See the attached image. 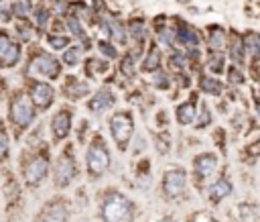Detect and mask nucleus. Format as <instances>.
<instances>
[{"mask_svg":"<svg viewBox=\"0 0 260 222\" xmlns=\"http://www.w3.org/2000/svg\"><path fill=\"white\" fill-rule=\"evenodd\" d=\"M134 204L120 191H112L102 202V220L104 222H134Z\"/></svg>","mask_w":260,"mask_h":222,"instance_id":"obj_1","label":"nucleus"},{"mask_svg":"<svg viewBox=\"0 0 260 222\" xmlns=\"http://www.w3.org/2000/svg\"><path fill=\"white\" fill-rule=\"evenodd\" d=\"M108 167H110V155H108L104 141L98 136V138H93V143L87 151V169H89L91 177H100Z\"/></svg>","mask_w":260,"mask_h":222,"instance_id":"obj_2","label":"nucleus"},{"mask_svg":"<svg viewBox=\"0 0 260 222\" xmlns=\"http://www.w3.org/2000/svg\"><path fill=\"white\" fill-rule=\"evenodd\" d=\"M132 128H134V122H132V116L126 114V112H118L110 118V132L114 136V141L118 143V147H126L130 136H132Z\"/></svg>","mask_w":260,"mask_h":222,"instance_id":"obj_3","label":"nucleus"},{"mask_svg":"<svg viewBox=\"0 0 260 222\" xmlns=\"http://www.w3.org/2000/svg\"><path fill=\"white\" fill-rule=\"evenodd\" d=\"M187 185V173L183 169H169L162 179V191L167 198H179L185 191Z\"/></svg>","mask_w":260,"mask_h":222,"instance_id":"obj_4","label":"nucleus"},{"mask_svg":"<svg viewBox=\"0 0 260 222\" xmlns=\"http://www.w3.org/2000/svg\"><path fill=\"white\" fill-rule=\"evenodd\" d=\"M69 220V206L63 200H53L49 202L43 212L39 214L37 222H67Z\"/></svg>","mask_w":260,"mask_h":222,"instance_id":"obj_5","label":"nucleus"},{"mask_svg":"<svg viewBox=\"0 0 260 222\" xmlns=\"http://www.w3.org/2000/svg\"><path fill=\"white\" fill-rule=\"evenodd\" d=\"M20 59V47L10 41L6 33H0V65L2 67H12Z\"/></svg>","mask_w":260,"mask_h":222,"instance_id":"obj_6","label":"nucleus"},{"mask_svg":"<svg viewBox=\"0 0 260 222\" xmlns=\"http://www.w3.org/2000/svg\"><path fill=\"white\" fill-rule=\"evenodd\" d=\"M73 175H75V165L69 157L63 155L55 165V183H57V187H67L71 183Z\"/></svg>","mask_w":260,"mask_h":222,"instance_id":"obj_7","label":"nucleus"},{"mask_svg":"<svg viewBox=\"0 0 260 222\" xmlns=\"http://www.w3.org/2000/svg\"><path fill=\"white\" fill-rule=\"evenodd\" d=\"M12 120L18 126H26L32 120V106L26 98H16L12 102Z\"/></svg>","mask_w":260,"mask_h":222,"instance_id":"obj_8","label":"nucleus"},{"mask_svg":"<svg viewBox=\"0 0 260 222\" xmlns=\"http://www.w3.org/2000/svg\"><path fill=\"white\" fill-rule=\"evenodd\" d=\"M30 71L43 73L47 77H55L59 73V63L49 55H39V57H35V61L30 65Z\"/></svg>","mask_w":260,"mask_h":222,"instance_id":"obj_9","label":"nucleus"},{"mask_svg":"<svg viewBox=\"0 0 260 222\" xmlns=\"http://www.w3.org/2000/svg\"><path fill=\"white\" fill-rule=\"evenodd\" d=\"M26 181H28V185H39L41 181H43V177L47 175V161L43 159V157H37V159H32L30 163H28V167H26Z\"/></svg>","mask_w":260,"mask_h":222,"instance_id":"obj_10","label":"nucleus"},{"mask_svg":"<svg viewBox=\"0 0 260 222\" xmlns=\"http://www.w3.org/2000/svg\"><path fill=\"white\" fill-rule=\"evenodd\" d=\"M215 167H217V157L211 155V153H203L195 159V173H197L199 179L209 177L215 171Z\"/></svg>","mask_w":260,"mask_h":222,"instance_id":"obj_11","label":"nucleus"},{"mask_svg":"<svg viewBox=\"0 0 260 222\" xmlns=\"http://www.w3.org/2000/svg\"><path fill=\"white\" fill-rule=\"evenodd\" d=\"M30 96H32V102H35L37 106L45 108V106H49V104L53 102L55 90H53L49 84H43V81H39V84H35V86H32V90H30Z\"/></svg>","mask_w":260,"mask_h":222,"instance_id":"obj_12","label":"nucleus"},{"mask_svg":"<svg viewBox=\"0 0 260 222\" xmlns=\"http://www.w3.org/2000/svg\"><path fill=\"white\" fill-rule=\"evenodd\" d=\"M232 189H234L232 181L225 179V177H221V179H217V181H213V183L209 185V200H211L213 204H219L221 200H225V198L232 193Z\"/></svg>","mask_w":260,"mask_h":222,"instance_id":"obj_13","label":"nucleus"},{"mask_svg":"<svg viewBox=\"0 0 260 222\" xmlns=\"http://www.w3.org/2000/svg\"><path fill=\"white\" fill-rule=\"evenodd\" d=\"M69 128H71V114L67 110H61L59 114H55V118H53V132H55V136H59V138L67 136Z\"/></svg>","mask_w":260,"mask_h":222,"instance_id":"obj_14","label":"nucleus"},{"mask_svg":"<svg viewBox=\"0 0 260 222\" xmlns=\"http://www.w3.org/2000/svg\"><path fill=\"white\" fill-rule=\"evenodd\" d=\"M242 43H244L246 53H250L252 57H260V35H258V33L246 31V33L242 35Z\"/></svg>","mask_w":260,"mask_h":222,"instance_id":"obj_15","label":"nucleus"},{"mask_svg":"<svg viewBox=\"0 0 260 222\" xmlns=\"http://www.w3.org/2000/svg\"><path fill=\"white\" fill-rule=\"evenodd\" d=\"M177 41H179L181 45H187V47H197V45H199L197 33H195L191 26H187V24H181V26L177 29Z\"/></svg>","mask_w":260,"mask_h":222,"instance_id":"obj_16","label":"nucleus"},{"mask_svg":"<svg viewBox=\"0 0 260 222\" xmlns=\"http://www.w3.org/2000/svg\"><path fill=\"white\" fill-rule=\"evenodd\" d=\"M244 53H246V49H244L242 37L234 35V37H232V45H230V57H232V61H234L236 65L244 63Z\"/></svg>","mask_w":260,"mask_h":222,"instance_id":"obj_17","label":"nucleus"},{"mask_svg":"<svg viewBox=\"0 0 260 222\" xmlns=\"http://www.w3.org/2000/svg\"><path fill=\"white\" fill-rule=\"evenodd\" d=\"M195 104L193 102H185V104H181L179 108H177V120L181 122V124H191L193 120H195Z\"/></svg>","mask_w":260,"mask_h":222,"instance_id":"obj_18","label":"nucleus"},{"mask_svg":"<svg viewBox=\"0 0 260 222\" xmlns=\"http://www.w3.org/2000/svg\"><path fill=\"white\" fill-rule=\"evenodd\" d=\"M225 45V31L221 26H211L209 29V47L211 51H219Z\"/></svg>","mask_w":260,"mask_h":222,"instance_id":"obj_19","label":"nucleus"},{"mask_svg":"<svg viewBox=\"0 0 260 222\" xmlns=\"http://www.w3.org/2000/svg\"><path fill=\"white\" fill-rule=\"evenodd\" d=\"M112 100H114V98H112V94H110L108 90H102V92H100V94L89 102V108H91L93 112H100V110L108 108V106L112 104Z\"/></svg>","mask_w":260,"mask_h":222,"instance_id":"obj_20","label":"nucleus"},{"mask_svg":"<svg viewBox=\"0 0 260 222\" xmlns=\"http://www.w3.org/2000/svg\"><path fill=\"white\" fill-rule=\"evenodd\" d=\"M65 92L69 94V98H81L83 94H87V84H83V81H79V79H75V77H71V81L65 86Z\"/></svg>","mask_w":260,"mask_h":222,"instance_id":"obj_21","label":"nucleus"},{"mask_svg":"<svg viewBox=\"0 0 260 222\" xmlns=\"http://www.w3.org/2000/svg\"><path fill=\"white\" fill-rule=\"evenodd\" d=\"M201 90L211 94V96H219L221 84H219V79H213V77H201Z\"/></svg>","mask_w":260,"mask_h":222,"instance_id":"obj_22","label":"nucleus"},{"mask_svg":"<svg viewBox=\"0 0 260 222\" xmlns=\"http://www.w3.org/2000/svg\"><path fill=\"white\" fill-rule=\"evenodd\" d=\"M238 222H256V214H254V208L250 204L238 206Z\"/></svg>","mask_w":260,"mask_h":222,"instance_id":"obj_23","label":"nucleus"},{"mask_svg":"<svg viewBox=\"0 0 260 222\" xmlns=\"http://www.w3.org/2000/svg\"><path fill=\"white\" fill-rule=\"evenodd\" d=\"M158 63H160V53H158V49H150L148 57H146L144 63H142V69H144V71H154V69L158 67Z\"/></svg>","mask_w":260,"mask_h":222,"instance_id":"obj_24","label":"nucleus"},{"mask_svg":"<svg viewBox=\"0 0 260 222\" xmlns=\"http://www.w3.org/2000/svg\"><path fill=\"white\" fill-rule=\"evenodd\" d=\"M209 69L215 71V73H219L223 69V55L219 51H211V55H209Z\"/></svg>","mask_w":260,"mask_h":222,"instance_id":"obj_25","label":"nucleus"},{"mask_svg":"<svg viewBox=\"0 0 260 222\" xmlns=\"http://www.w3.org/2000/svg\"><path fill=\"white\" fill-rule=\"evenodd\" d=\"M130 35H132L134 39H144V22H142L140 18H134V20L130 22Z\"/></svg>","mask_w":260,"mask_h":222,"instance_id":"obj_26","label":"nucleus"},{"mask_svg":"<svg viewBox=\"0 0 260 222\" xmlns=\"http://www.w3.org/2000/svg\"><path fill=\"white\" fill-rule=\"evenodd\" d=\"M79 53H81V49L79 47H69L67 51H65V63L67 65H77V61H79Z\"/></svg>","mask_w":260,"mask_h":222,"instance_id":"obj_27","label":"nucleus"},{"mask_svg":"<svg viewBox=\"0 0 260 222\" xmlns=\"http://www.w3.org/2000/svg\"><path fill=\"white\" fill-rule=\"evenodd\" d=\"M67 26L71 29V33L75 35V37H85V33H83V29H81V24H79V20L75 18V16H67Z\"/></svg>","mask_w":260,"mask_h":222,"instance_id":"obj_28","label":"nucleus"},{"mask_svg":"<svg viewBox=\"0 0 260 222\" xmlns=\"http://www.w3.org/2000/svg\"><path fill=\"white\" fill-rule=\"evenodd\" d=\"M158 37H160V41L165 45H173V41L177 39V31H173V29H160L158 31Z\"/></svg>","mask_w":260,"mask_h":222,"instance_id":"obj_29","label":"nucleus"},{"mask_svg":"<svg viewBox=\"0 0 260 222\" xmlns=\"http://www.w3.org/2000/svg\"><path fill=\"white\" fill-rule=\"evenodd\" d=\"M228 77H230V81H232V84H244V75H242V71H240L236 65H234V67H230Z\"/></svg>","mask_w":260,"mask_h":222,"instance_id":"obj_30","label":"nucleus"},{"mask_svg":"<svg viewBox=\"0 0 260 222\" xmlns=\"http://www.w3.org/2000/svg\"><path fill=\"white\" fill-rule=\"evenodd\" d=\"M14 12L18 16H26L28 14V2L26 0H16L14 2Z\"/></svg>","mask_w":260,"mask_h":222,"instance_id":"obj_31","label":"nucleus"},{"mask_svg":"<svg viewBox=\"0 0 260 222\" xmlns=\"http://www.w3.org/2000/svg\"><path fill=\"white\" fill-rule=\"evenodd\" d=\"M189 222H217L213 216H209V214H205V212H197V214H193L191 218H189Z\"/></svg>","mask_w":260,"mask_h":222,"instance_id":"obj_32","label":"nucleus"},{"mask_svg":"<svg viewBox=\"0 0 260 222\" xmlns=\"http://www.w3.org/2000/svg\"><path fill=\"white\" fill-rule=\"evenodd\" d=\"M112 35L116 37V41H120V43H124L126 41V35H124V29H122V24L120 22H114L112 24Z\"/></svg>","mask_w":260,"mask_h":222,"instance_id":"obj_33","label":"nucleus"},{"mask_svg":"<svg viewBox=\"0 0 260 222\" xmlns=\"http://www.w3.org/2000/svg\"><path fill=\"white\" fill-rule=\"evenodd\" d=\"M47 41H49V45L53 49H65V45H67V39L65 37H49Z\"/></svg>","mask_w":260,"mask_h":222,"instance_id":"obj_34","label":"nucleus"},{"mask_svg":"<svg viewBox=\"0 0 260 222\" xmlns=\"http://www.w3.org/2000/svg\"><path fill=\"white\" fill-rule=\"evenodd\" d=\"M209 120H211V116H209V110L203 106V108H201V114H199V120H197V128H203V126H207V124H209Z\"/></svg>","mask_w":260,"mask_h":222,"instance_id":"obj_35","label":"nucleus"},{"mask_svg":"<svg viewBox=\"0 0 260 222\" xmlns=\"http://www.w3.org/2000/svg\"><path fill=\"white\" fill-rule=\"evenodd\" d=\"M6 149H8V136L4 130H0V157L6 155Z\"/></svg>","mask_w":260,"mask_h":222,"instance_id":"obj_36","label":"nucleus"},{"mask_svg":"<svg viewBox=\"0 0 260 222\" xmlns=\"http://www.w3.org/2000/svg\"><path fill=\"white\" fill-rule=\"evenodd\" d=\"M35 18H37V22L43 26L45 22H47V18H49V14H47V10L45 8H37V14H35Z\"/></svg>","mask_w":260,"mask_h":222,"instance_id":"obj_37","label":"nucleus"},{"mask_svg":"<svg viewBox=\"0 0 260 222\" xmlns=\"http://www.w3.org/2000/svg\"><path fill=\"white\" fill-rule=\"evenodd\" d=\"M171 63H173L175 69H181L183 63H185V59H183V55H173V57H171Z\"/></svg>","mask_w":260,"mask_h":222,"instance_id":"obj_38","label":"nucleus"},{"mask_svg":"<svg viewBox=\"0 0 260 222\" xmlns=\"http://www.w3.org/2000/svg\"><path fill=\"white\" fill-rule=\"evenodd\" d=\"M100 49H102L106 55H110V57H112V55H116V49H112V47H110L108 43H104V41L100 43Z\"/></svg>","mask_w":260,"mask_h":222,"instance_id":"obj_39","label":"nucleus"},{"mask_svg":"<svg viewBox=\"0 0 260 222\" xmlns=\"http://www.w3.org/2000/svg\"><path fill=\"white\" fill-rule=\"evenodd\" d=\"M256 114H258V118H260V100H256Z\"/></svg>","mask_w":260,"mask_h":222,"instance_id":"obj_40","label":"nucleus"},{"mask_svg":"<svg viewBox=\"0 0 260 222\" xmlns=\"http://www.w3.org/2000/svg\"><path fill=\"white\" fill-rule=\"evenodd\" d=\"M158 222H173V218H169V216H167V218H162V220H158Z\"/></svg>","mask_w":260,"mask_h":222,"instance_id":"obj_41","label":"nucleus"},{"mask_svg":"<svg viewBox=\"0 0 260 222\" xmlns=\"http://www.w3.org/2000/svg\"><path fill=\"white\" fill-rule=\"evenodd\" d=\"M177 2H179V4H189L191 0H177Z\"/></svg>","mask_w":260,"mask_h":222,"instance_id":"obj_42","label":"nucleus"},{"mask_svg":"<svg viewBox=\"0 0 260 222\" xmlns=\"http://www.w3.org/2000/svg\"><path fill=\"white\" fill-rule=\"evenodd\" d=\"M0 2H2V0H0Z\"/></svg>","mask_w":260,"mask_h":222,"instance_id":"obj_43","label":"nucleus"}]
</instances>
